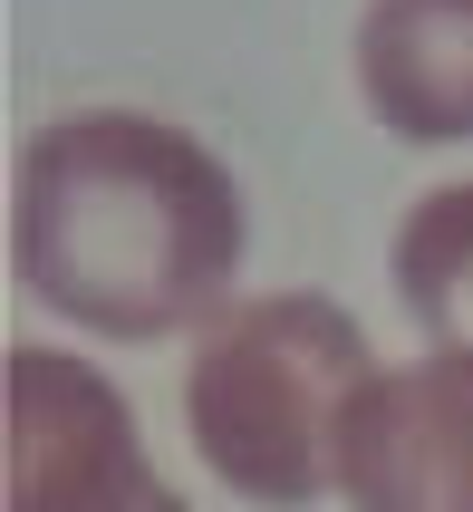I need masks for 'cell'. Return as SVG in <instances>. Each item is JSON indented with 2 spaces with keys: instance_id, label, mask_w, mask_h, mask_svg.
Listing matches in <instances>:
<instances>
[{
  "instance_id": "obj_1",
  "label": "cell",
  "mask_w": 473,
  "mask_h": 512,
  "mask_svg": "<svg viewBox=\"0 0 473 512\" xmlns=\"http://www.w3.org/2000/svg\"><path fill=\"white\" fill-rule=\"evenodd\" d=\"M20 281L97 339H165L242 271V184L184 126L87 107L39 126L10 203Z\"/></svg>"
},
{
  "instance_id": "obj_2",
  "label": "cell",
  "mask_w": 473,
  "mask_h": 512,
  "mask_svg": "<svg viewBox=\"0 0 473 512\" xmlns=\"http://www.w3.org/2000/svg\"><path fill=\"white\" fill-rule=\"evenodd\" d=\"M367 377H377L367 339L338 300H319V290L232 300L184 368L194 455L242 503H319L338 484V426Z\"/></svg>"
},
{
  "instance_id": "obj_3",
  "label": "cell",
  "mask_w": 473,
  "mask_h": 512,
  "mask_svg": "<svg viewBox=\"0 0 473 512\" xmlns=\"http://www.w3.org/2000/svg\"><path fill=\"white\" fill-rule=\"evenodd\" d=\"M10 512H184L136 416L68 348H10Z\"/></svg>"
},
{
  "instance_id": "obj_4",
  "label": "cell",
  "mask_w": 473,
  "mask_h": 512,
  "mask_svg": "<svg viewBox=\"0 0 473 512\" xmlns=\"http://www.w3.org/2000/svg\"><path fill=\"white\" fill-rule=\"evenodd\" d=\"M348 512H473V348L367 377L338 426Z\"/></svg>"
},
{
  "instance_id": "obj_5",
  "label": "cell",
  "mask_w": 473,
  "mask_h": 512,
  "mask_svg": "<svg viewBox=\"0 0 473 512\" xmlns=\"http://www.w3.org/2000/svg\"><path fill=\"white\" fill-rule=\"evenodd\" d=\"M358 87L406 145L473 136V0H367Z\"/></svg>"
},
{
  "instance_id": "obj_6",
  "label": "cell",
  "mask_w": 473,
  "mask_h": 512,
  "mask_svg": "<svg viewBox=\"0 0 473 512\" xmlns=\"http://www.w3.org/2000/svg\"><path fill=\"white\" fill-rule=\"evenodd\" d=\"M396 300L445 348H473V184L425 194L396 232Z\"/></svg>"
}]
</instances>
